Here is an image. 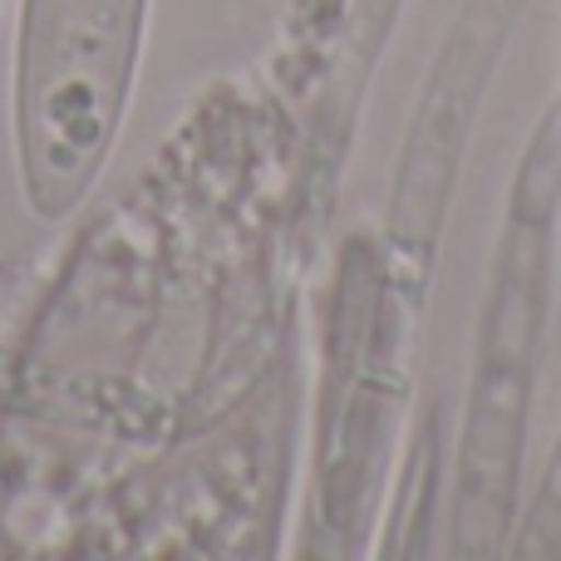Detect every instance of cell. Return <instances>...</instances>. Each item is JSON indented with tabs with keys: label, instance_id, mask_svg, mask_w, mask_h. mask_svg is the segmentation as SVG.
I'll return each mask as SVG.
<instances>
[{
	"label": "cell",
	"instance_id": "obj_3",
	"mask_svg": "<svg viewBox=\"0 0 561 561\" xmlns=\"http://www.w3.org/2000/svg\"><path fill=\"white\" fill-rule=\"evenodd\" d=\"M537 527H542L547 537H561V454L552 463V478H547V488H542V503H537Z\"/></svg>",
	"mask_w": 561,
	"mask_h": 561
},
{
	"label": "cell",
	"instance_id": "obj_2",
	"mask_svg": "<svg viewBox=\"0 0 561 561\" xmlns=\"http://www.w3.org/2000/svg\"><path fill=\"white\" fill-rule=\"evenodd\" d=\"M144 0H25L15 55V148L25 197L65 217L104 168L134 79Z\"/></svg>",
	"mask_w": 561,
	"mask_h": 561
},
{
	"label": "cell",
	"instance_id": "obj_1",
	"mask_svg": "<svg viewBox=\"0 0 561 561\" xmlns=\"http://www.w3.org/2000/svg\"><path fill=\"white\" fill-rule=\"evenodd\" d=\"M561 197V108L542 124L507 207V232L497 252L493 306L483 325V359L468 404L463 478H458V552H493L513 517L517 448H523L533 355L547 316V256Z\"/></svg>",
	"mask_w": 561,
	"mask_h": 561
}]
</instances>
